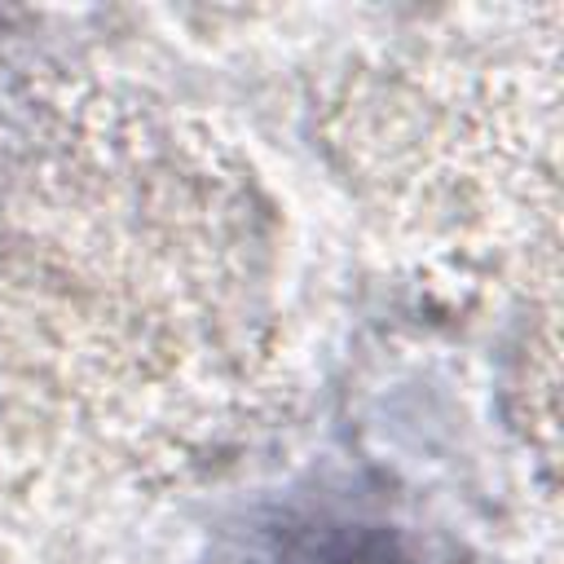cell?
<instances>
[{
    "mask_svg": "<svg viewBox=\"0 0 564 564\" xmlns=\"http://www.w3.org/2000/svg\"><path fill=\"white\" fill-rule=\"evenodd\" d=\"M264 564H436L383 524H313L291 533Z\"/></svg>",
    "mask_w": 564,
    "mask_h": 564,
    "instance_id": "obj_1",
    "label": "cell"
}]
</instances>
